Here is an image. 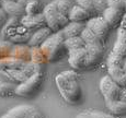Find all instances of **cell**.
Returning <instances> with one entry per match:
<instances>
[{"label":"cell","instance_id":"cell-1","mask_svg":"<svg viewBox=\"0 0 126 118\" xmlns=\"http://www.w3.org/2000/svg\"><path fill=\"white\" fill-rule=\"evenodd\" d=\"M57 89L65 102L71 105L79 104L82 100V90L75 70H67L58 73L55 78Z\"/></svg>","mask_w":126,"mask_h":118},{"label":"cell","instance_id":"cell-2","mask_svg":"<svg viewBox=\"0 0 126 118\" xmlns=\"http://www.w3.org/2000/svg\"><path fill=\"white\" fill-rule=\"evenodd\" d=\"M48 61H57L68 56V49L65 45V37L63 32L53 33L46 42L41 46Z\"/></svg>","mask_w":126,"mask_h":118},{"label":"cell","instance_id":"cell-3","mask_svg":"<svg viewBox=\"0 0 126 118\" xmlns=\"http://www.w3.org/2000/svg\"><path fill=\"white\" fill-rule=\"evenodd\" d=\"M43 13H44L45 20H46V25L54 33L60 32V31L70 22L68 16L62 14L57 10V8L55 7L53 1L50 2V3H48L47 6L44 7Z\"/></svg>","mask_w":126,"mask_h":118},{"label":"cell","instance_id":"cell-4","mask_svg":"<svg viewBox=\"0 0 126 118\" xmlns=\"http://www.w3.org/2000/svg\"><path fill=\"white\" fill-rule=\"evenodd\" d=\"M43 81H44L43 73H41L40 71H36L30 78L18 84L16 89V95L21 96V97H32L42 88Z\"/></svg>","mask_w":126,"mask_h":118},{"label":"cell","instance_id":"cell-5","mask_svg":"<svg viewBox=\"0 0 126 118\" xmlns=\"http://www.w3.org/2000/svg\"><path fill=\"white\" fill-rule=\"evenodd\" d=\"M99 86H100V91L102 93L105 102H113V101L120 100L123 88H121L109 74L102 77Z\"/></svg>","mask_w":126,"mask_h":118},{"label":"cell","instance_id":"cell-6","mask_svg":"<svg viewBox=\"0 0 126 118\" xmlns=\"http://www.w3.org/2000/svg\"><path fill=\"white\" fill-rule=\"evenodd\" d=\"M86 26L93 32L94 34L98 36L101 40L105 44L106 39L109 37V34H110V31L112 28L110 27L106 21L104 20V18L102 15H96V16H92L90 20L86 23Z\"/></svg>","mask_w":126,"mask_h":118},{"label":"cell","instance_id":"cell-7","mask_svg":"<svg viewBox=\"0 0 126 118\" xmlns=\"http://www.w3.org/2000/svg\"><path fill=\"white\" fill-rule=\"evenodd\" d=\"M87 50V61H86V69H93L101 62L103 57L104 46L100 45H88L86 44Z\"/></svg>","mask_w":126,"mask_h":118},{"label":"cell","instance_id":"cell-8","mask_svg":"<svg viewBox=\"0 0 126 118\" xmlns=\"http://www.w3.org/2000/svg\"><path fill=\"white\" fill-rule=\"evenodd\" d=\"M87 50L86 48L70 50L68 52V64L74 70H83L86 69L87 61Z\"/></svg>","mask_w":126,"mask_h":118},{"label":"cell","instance_id":"cell-9","mask_svg":"<svg viewBox=\"0 0 126 118\" xmlns=\"http://www.w3.org/2000/svg\"><path fill=\"white\" fill-rule=\"evenodd\" d=\"M126 59V45L116 40L111 54L108 58V67L109 66H123Z\"/></svg>","mask_w":126,"mask_h":118},{"label":"cell","instance_id":"cell-10","mask_svg":"<svg viewBox=\"0 0 126 118\" xmlns=\"http://www.w3.org/2000/svg\"><path fill=\"white\" fill-rule=\"evenodd\" d=\"M2 8L8 16L11 18H22L25 15V6L16 0H3Z\"/></svg>","mask_w":126,"mask_h":118},{"label":"cell","instance_id":"cell-11","mask_svg":"<svg viewBox=\"0 0 126 118\" xmlns=\"http://www.w3.org/2000/svg\"><path fill=\"white\" fill-rule=\"evenodd\" d=\"M21 23L24 27H26L28 30H33L34 32L44 27V26H47L44 13H41L38 15H28V14H25L21 18Z\"/></svg>","mask_w":126,"mask_h":118},{"label":"cell","instance_id":"cell-12","mask_svg":"<svg viewBox=\"0 0 126 118\" xmlns=\"http://www.w3.org/2000/svg\"><path fill=\"white\" fill-rule=\"evenodd\" d=\"M124 13H125V11L114 9V8H110V7H109V8L103 12L102 16L104 18V20L106 21V23L110 25V27L113 30V28H118L121 26Z\"/></svg>","mask_w":126,"mask_h":118},{"label":"cell","instance_id":"cell-13","mask_svg":"<svg viewBox=\"0 0 126 118\" xmlns=\"http://www.w3.org/2000/svg\"><path fill=\"white\" fill-rule=\"evenodd\" d=\"M53 33L54 32H53L48 26H44V27L35 31V32L30 36L28 44L30 45L31 47H41Z\"/></svg>","mask_w":126,"mask_h":118},{"label":"cell","instance_id":"cell-14","mask_svg":"<svg viewBox=\"0 0 126 118\" xmlns=\"http://www.w3.org/2000/svg\"><path fill=\"white\" fill-rule=\"evenodd\" d=\"M70 22H79V23H87L92 18V14L84 8L78 6H72L70 13L68 15Z\"/></svg>","mask_w":126,"mask_h":118},{"label":"cell","instance_id":"cell-15","mask_svg":"<svg viewBox=\"0 0 126 118\" xmlns=\"http://www.w3.org/2000/svg\"><path fill=\"white\" fill-rule=\"evenodd\" d=\"M108 72L121 88H126V70H124L123 66H109Z\"/></svg>","mask_w":126,"mask_h":118},{"label":"cell","instance_id":"cell-16","mask_svg":"<svg viewBox=\"0 0 126 118\" xmlns=\"http://www.w3.org/2000/svg\"><path fill=\"white\" fill-rule=\"evenodd\" d=\"M86 27V23H79V22H69L62 30L64 34L65 39L69 37H75V36H81L82 31Z\"/></svg>","mask_w":126,"mask_h":118},{"label":"cell","instance_id":"cell-17","mask_svg":"<svg viewBox=\"0 0 126 118\" xmlns=\"http://www.w3.org/2000/svg\"><path fill=\"white\" fill-rule=\"evenodd\" d=\"M31 105H18L16 107H12L4 115L0 118H26V114L29 112V108Z\"/></svg>","mask_w":126,"mask_h":118},{"label":"cell","instance_id":"cell-18","mask_svg":"<svg viewBox=\"0 0 126 118\" xmlns=\"http://www.w3.org/2000/svg\"><path fill=\"white\" fill-rule=\"evenodd\" d=\"M105 105L110 113L114 116H123L126 115V102L118 100L113 102H105Z\"/></svg>","mask_w":126,"mask_h":118},{"label":"cell","instance_id":"cell-19","mask_svg":"<svg viewBox=\"0 0 126 118\" xmlns=\"http://www.w3.org/2000/svg\"><path fill=\"white\" fill-rule=\"evenodd\" d=\"M81 37L83 38L86 44H88V45H100V46H104V43L94 34L93 32H91L87 26L84 27V30L82 31Z\"/></svg>","mask_w":126,"mask_h":118},{"label":"cell","instance_id":"cell-20","mask_svg":"<svg viewBox=\"0 0 126 118\" xmlns=\"http://www.w3.org/2000/svg\"><path fill=\"white\" fill-rule=\"evenodd\" d=\"M65 45H66V48L68 49V52H69L70 50L84 48L86 47V42L83 40V38L81 36H75V37L66 38L65 39Z\"/></svg>","mask_w":126,"mask_h":118},{"label":"cell","instance_id":"cell-21","mask_svg":"<svg viewBox=\"0 0 126 118\" xmlns=\"http://www.w3.org/2000/svg\"><path fill=\"white\" fill-rule=\"evenodd\" d=\"M18 84L11 81H2L0 80V96H10L16 94V89Z\"/></svg>","mask_w":126,"mask_h":118},{"label":"cell","instance_id":"cell-22","mask_svg":"<svg viewBox=\"0 0 126 118\" xmlns=\"http://www.w3.org/2000/svg\"><path fill=\"white\" fill-rule=\"evenodd\" d=\"M43 11H44V8L38 0H32L25 6V13L28 15H38L43 13Z\"/></svg>","mask_w":126,"mask_h":118},{"label":"cell","instance_id":"cell-23","mask_svg":"<svg viewBox=\"0 0 126 118\" xmlns=\"http://www.w3.org/2000/svg\"><path fill=\"white\" fill-rule=\"evenodd\" d=\"M54 4L57 8V10L62 14L68 16L70 13V10L72 8V4L70 2V0H54Z\"/></svg>","mask_w":126,"mask_h":118},{"label":"cell","instance_id":"cell-24","mask_svg":"<svg viewBox=\"0 0 126 118\" xmlns=\"http://www.w3.org/2000/svg\"><path fill=\"white\" fill-rule=\"evenodd\" d=\"M77 1V4L78 6L82 7V8H84L86 10H88L90 13L92 14V16H96L98 14H96L95 12V9H94V3H93V0H76Z\"/></svg>","mask_w":126,"mask_h":118},{"label":"cell","instance_id":"cell-25","mask_svg":"<svg viewBox=\"0 0 126 118\" xmlns=\"http://www.w3.org/2000/svg\"><path fill=\"white\" fill-rule=\"evenodd\" d=\"M93 3L98 15H102L103 12L109 8V0H93Z\"/></svg>","mask_w":126,"mask_h":118},{"label":"cell","instance_id":"cell-26","mask_svg":"<svg viewBox=\"0 0 126 118\" xmlns=\"http://www.w3.org/2000/svg\"><path fill=\"white\" fill-rule=\"evenodd\" d=\"M125 1L126 0H109V7L126 12V2Z\"/></svg>","mask_w":126,"mask_h":118},{"label":"cell","instance_id":"cell-27","mask_svg":"<svg viewBox=\"0 0 126 118\" xmlns=\"http://www.w3.org/2000/svg\"><path fill=\"white\" fill-rule=\"evenodd\" d=\"M90 115L93 118H115L114 115H112L110 113V114H108V113H104V112H101V110H91Z\"/></svg>","mask_w":126,"mask_h":118},{"label":"cell","instance_id":"cell-28","mask_svg":"<svg viewBox=\"0 0 126 118\" xmlns=\"http://www.w3.org/2000/svg\"><path fill=\"white\" fill-rule=\"evenodd\" d=\"M2 2H3V0H0V27H2V26L6 24L7 22V13L4 12L3 8H2Z\"/></svg>","mask_w":126,"mask_h":118},{"label":"cell","instance_id":"cell-29","mask_svg":"<svg viewBox=\"0 0 126 118\" xmlns=\"http://www.w3.org/2000/svg\"><path fill=\"white\" fill-rule=\"evenodd\" d=\"M117 40L126 45V28H118Z\"/></svg>","mask_w":126,"mask_h":118},{"label":"cell","instance_id":"cell-30","mask_svg":"<svg viewBox=\"0 0 126 118\" xmlns=\"http://www.w3.org/2000/svg\"><path fill=\"white\" fill-rule=\"evenodd\" d=\"M75 118H93L90 115V113L87 112V113H81V114H78Z\"/></svg>","mask_w":126,"mask_h":118},{"label":"cell","instance_id":"cell-31","mask_svg":"<svg viewBox=\"0 0 126 118\" xmlns=\"http://www.w3.org/2000/svg\"><path fill=\"white\" fill-rule=\"evenodd\" d=\"M120 100H121V101H123V102H126V88H123V89H122V92H121Z\"/></svg>","mask_w":126,"mask_h":118},{"label":"cell","instance_id":"cell-32","mask_svg":"<svg viewBox=\"0 0 126 118\" xmlns=\"http://www.w3.org/2000/svg\"><path fill=\"white\" fill-rule=\"evenodd\" d=\"M118 28H126V12L124 13V16H123L122 23H121V26Z\"/></svg>","mask_w":126,"mask_h":118},{"label":"cell","instance_id":"cell-33","mask_svg":"<svg viewBox=\"0 0 126 118\" xmlns=\"http://www.w3.org/2000/svg\"><path fill=\"white\" fill-rule=\"evenodd\" d=\"M18 1H19V2H21V3L24 4V6H26V4H28L30 1H32V0H18Z\"/></svg>","mask_w":126,"mask_h":118},{"label":"cell","instance_id":"cell-34","mask_svg":"<svg viewBox=\"0 0 126 118\" xmlns=\"http://www.w3.org/2000/svg\"><path fill=\"white\" fill-rule=\"evenodd\" d=\"M123 68H124V70H126V59H125L124 64H123Z\"/></svg>","mask_w":126,"mask_h":118},{"label":"cell","instance_id":"cell-35","mask_svg":"<svg viewBox=\"0 0 126 118\" xmlns=\"http://www.w3.org/2000/svg\"><path fill=\"white\" fill-rule=\"evenodd\" d=\"M16 1H18V0H16Z\"/></svg>","mask_w":126,"mask_h":118},{"label":"cell","instance_id":"cell-36","mask_svg":"<svg viewBox=\"0 0 126 118\" xmlns=\"http://www.w3.org/2000/svg\"><path fill=\"white\" fill-rule=\"evenodd\" d=\"M125 2H126V1H125Z\"/></svg>","mask_w":126,"mask_h":118}]
</instances>
